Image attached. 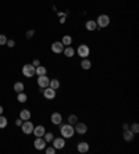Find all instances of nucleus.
Here are the masks:
<instances>
[{
    "mask_svg": "<svg viewBox=\"0 0 139 154\" xmlns=\"http://www.w3.org/2000/svg\"><path fill=\"white\" fill-rule=\"evenodd\" d=\"M85 28L88 29V31H90V32H93V31L97 29V24H96V21H93V19H89V21H86Z\"/></svg>",
    "mask_w": 139,
    "mask_h": 154,
    "instance_id": "obj_15",
    "label": "nucleus"
},
{
    "mask_svg": "<svg viewBox=\"0 0 139 154\" xmlns=\"http://www.w3.org/2000/svg\"><path fill=\"white\" fill-rule=\"evenodd\" d=\"M50 49H52V52H53V53L61 54V53H63V50H64V44L61 43V40H60V42H53L52 46H50Z\"/></svg>",
    "mask_w": 139,
    "mask_h": 154,
    "instance_id": "obj_9",
    "label": "nucleus"
},
{
    "mask_svg": "<svg viewBox=\"0 0 139 154\" xmlns=\"http://www.w3.org/2000/svg\"><path fill=\"white\" fill-rule=\"evenodd\" d=\"M65 22V17H60V24H64Z\"/></svg>",
    "mask_w": 139,
    "mask_h": 154,
    "instance_id": "obj_36",
    "label": "nucleus"
},
{
    "mask_svg": "<svg viewBox=\"0 0 139 154\" xmlns=\"http://www.w3.org/2000/svg\"><path fill=\"white\" fill-rule=\"evenodd\" d=\"M77 122H78V117H77V115H74V114H72V115L68 117V124H71V125H75Z\"/></svg>",
    "mask_w": 139,
    "mask_h": 154,
    "instance_id": "obj_27",
    "label": "nucleus"
},
{
    "mask_svg": "<svg viewBox=\"0 0 139 154\" xmlns=\"http://www.w3.org/2000/svg\"><path fill=\"white\" fill-rule=\"evenodd\" d=\"M22 122H24V121L21 120V118H18V120L15 121V125H17V126H21V125H22Z\"/></svg>",
    "mask_w": 139,
    "mask_h": 154,
    "instance_id": "obj_34",
    "label": "nucleus"
},
{
    "mask_svg": "<svg viewBox=\"0 0 139 154\" xmlns=\"http://www.w3.org/2000/svg\"><path fill=\"white\" fill-rule=\"evenodd\" d=\"M45 126L43 125H38V126H34V130H32V133H34L36 138H43V135H45Z\"/></svg>",
    "mask_w": 139,
    "mask_h": 154,
    "instance_id": "obj_12",
    "label": "nucleus"
},
{
    "mask_svg": "<svg viewBox=\"0 0 139 154\" xmlns=\"http://www.w3.org/2000/svg\"><path fill=\"white\" fill-rule=\"evenodd\" d=\"M21 129H22V132H24L25 135H31V133H32V130H34V124L31 122V120L24 121V122H22V125H21Z\"/></svg>",
    "mask_w": 139,
    "mask_h": 154,
    "instance_id": "obj_7",
    "label": "nucleus"
},
{
    "mask_svg": "<svg viewBox=\"0 0 139 154\" xmlns=\"http://www.w3.org/2000/svg\"><path fill=\"white\" fill-rule=\"evenodd\" d=\"M17 100L20 101V103H25V101L28 100V96L25 95L24 92H20V93H17Z\"/></svg>",
    "mask_w": 139,
    "mask_h": 154,
    "instance_id": "obj_24",
    "label": "nucleus"
},
{
    "mask_svg": "<svg viewBox=\"0 0 139 154\" xmlns=\"http://www.w3.org/2000/svg\"><path fill=\"white\" fill-rule=\"evenodd\" d=\"M123 129H124V130L129 129V125H128V124H123Z\"/></svg>",
    "mask_w": 139,
    "mask_h": 154,
    "instance_id": "obj_35",
    "label": "nucleus"
},
{
    "mask_svg": "<svg viewBox=\"0 0 139 154\" xmlns=\"http://www.w3.org/2000/svg\"><path fill=\"white\" fill-rule=\"evenodd\" d=\"M77 54H78L81 58H88V56L90 54L89 46H88V44H80L78 49H77Z\"/></svg>",
    "mask_w": 139,
    "mask_h": 154,
    "instance_id": "obj_3",
    "label": "nucleus"
},
{
    "mask_svg": "<svg viewBox=\"0 0 139 154\" xmlns=\"http://www.w3.org/2000/svg\"><path fill=\"white\" fill-rule=\"evenodd\" d=\"M74 130L78 133V135H86V132H88V125L84 124V122H77Z\"/></svg>",
    "mask_w": 139,
    "mask_h": 154,
    "instance_id": "obj_8",
    "label": "nucleus"
},
{
    "mask_svg": "<svg viewBox=\"0 0 139 154\" xmlns=\"http://www.w3.org/2000/svg\"><path fill=\"white\" fill-rule=\"evenodd\" d=\"M38 86L40 87V89H45V87L49 86V82L50 79L47 78V75H40V77H38Z\"/></svg>",
    "mask_w": 139,
    "mask_h": 154,
    "instance_id": "obj_10",
    "label": "nucleus"
},
{
    "mask_svg": "<svg viewBox=\"0 0 139 154\" xmlns=\"http://www.w3.org/2000/svg\"><path fill=\"white\" fill-rule=\"evenodd\" d=\"M46 74H47V69H46V67H43L42 64H40L39 67H35V75L40 77V75H46Z\"/></svg>",
    "mask_w": 139,
    "mask_h": 154,
    "instance_id": "obj_18",
    "label": "nucleus"
},
{
    "mask_svg": "<svg viewBox=\"0 0 139 154\" xmlns=\"http://www.w3.org/2000/svg\"><path fill=\"white\" fill-rule=\"evenodd\" d=\"M25 86H24V83L22 82H15L14 83V90L17 92V93H20V92H24Z\"/></svg>",
    "mask_w": 139,
    "mask_h": 154,
    "instance_id": "obj_23",
    "label": "nucleus"
},
{
    "mask_svg": "<svg viewBox=\"0 0 139 154\" xmlns=\"http://www.w3.org/2000/svg\"><path fill=\"white\" fill-rule=\"evenodd\" d=\"M32 65H34V67H39V65H40V61L38 60V58H35L34 61H32Z\"/></svg>",
    "mask_w": 139,
    "mask_h": 154,
    "instance_id": "obj_33",
    "label": "nucleus"
},
{
    "mask_svg": "<svg viewBox=\"0 0 139 154\" xmlns=\"http://www.w3.org/2000/svg\"><path fill=\"white\" fill-rule=\"evenodd\" d=\"M63 53H64V56H65V57L71 58V57H74L75 50H74V47H71V46H65V47H64V50H63Z\"/></svg>",
    "mask_w": 139,
    "mask_h": 154,
    "instance_id": "obj_16",
    "label": "nucleus"
},
{
    "mask_svg": "<svg viewBox=\"0 0 139 154\" xmlns=\"http://www.w3.org/2000/svg\"><path fill=\"white\" fill-rule=\"evenodd\" d=\"M1 114H3V107L0 106V115H1Z\"/></svg>",
    "mask_w": 139,
    "mask_h": 154,
    "instance_id": "obj_37",
    "label": "nucleus"
},
{
    "mask_svg": "<svg viewBox=\"0 0 139 154\" xmlns=\"http://www.w3.org/2000/svg\"><path fill=\"white\" fill-rule=\"evenodd\" d=\"M20 118H21L22 121L31 120V111H29V110H22V111H20Z\"/></svg>",
    "mask_w": 139,
    "mask_h": 154,
    "instance_id": "obj_20",
    "label": "nucleus"
},
{
    "mask_svg": "<svg viewBox=\"0 0 139 154\" xmlns=\"http://www.w3.org/2000/svg\"><path fill=\"white\" fill-rule=\"evenodd\" d=\"M7 46H9V47H14L15 46V40H13V39H7Z\"/></svg>",
    "mask_w": 139,
    "mask_h": 154,
    "instance_id": "obj_32",
    "label": "nucleus"
},
{
    "mask_svg": "<svg viewBox=\"0 0 139 154\" xmlns=\"http://www.w3.org/2000/svg\"><path fill=\"white\" fill-rule=\"evenodd\" d=\"M134 136H135V133H134V132H132L131 129L124 130V133H123V138H124V140H127V142H131V140H134Z\"/></svg>",
    "mask_w": 139,
    "mask_h": 154,
    "instance_id": "obj_17",
    "label": "nucleus"
},
{
    "mask_svg": "<svg viewBox=\"0 0 139 154\" xmlns=\"http://www.w3.org/2000/svg\"><path fill=\"white\" fill-rule=\"evenodd\" d=\"M22 75L27 78H31L35 75V67L32 64H25L22 67Z\"/></svg>",
    "mask_w": 139,
    "mask_h": 154,
    "instance_id": "obj_4",
    "label": "nucleus"
},
{
    "mask_svg": "<svg viewBox=\"0 0 139 154\" xmlns=\"http://www.w3.org/2000/svg\"><path fill=\"white\" fill-rule=\"evenodd\" d=\"M45 153L46 154H54L56 149L53 147V146H46V147H45Z\"/></svg>",
    "mask_w": 139,
    "mask_h": 154,
    "instance_id": "obj_28",
    "label": "nucleus"
},
{
    "mask_svg": "<svg viewBox=\"0 0 139 154\" xmlns=\"http://www.w3.org/2000/svg\"><path fill=\"white\" fill-rule=\"evenodd\" d=\"M61 43L64 44V47L65 46H71V44H72V38H71L70 35H64L63 39H61Z\"/></svg>",
    "mask_w": 139,
    "mask_h": 154,
    "instance_id": "obj_21",
    "label": "nucleus"
},
{
    "mask_svg": "<svg viewBox=\"0 0 139 154\" xmlns=\"http://www.w3.org/2000/svg\"><path fill=\"white\" fill-rule=\"evenodd\" d=\"M7 43V36L6 35H0V46H4V44Z\"/></svg>",
    "mask_w": 139,
    "mask_h": 154,
    "instance_id": "obj_30",
    "label": "nucleus"
},
{
    "mask_svg": "<svg viewBox=\"0 0 139 154\" xmlns=\"http://www.w3.org/2000/svg\"><path fill=\"white\" fill-rule=\"evenodd\" d=\"M77 150H78V153H88L89 151V145L86 142H80L77 145Z\"/></svg>",
    "mask_w": 139,
    "mask_h": 154,
    "instance_id": "obj_14",
    "label": "nucleus"
},
{
    "mask_svg": "<svg viewBox=\"0 0 139 154\" xmlns=\"http://www.w3.org/2000/svg\"><path fill=\"white\" fill-rule=\"evenodd\" d=\"M43 139L46 140V143H52V140L54 139V136H53V133H52V132H45Z\"/></svg>",
    "mask_w": 139,
    "mask_h": 154,
    "instance_id": "obj_25",
    "label": "nucleus"
},
{
    "mask_svg": "<svg viewBox=\"0 0 139 154\" xmlns=\"http://www.w3.org/2000/svg\"><path fill=\"white\" fill-rule=\"evenodd\" d=\"M52 143H53V147H54L56 150L64 149V146L67 145V143H65V139L63 136H61V138H54V139L52 140Z\"/></svg>",
    "mask_w": 139,
    "mask_h": 154,
    "instance_id": "obj_6",
    "label": "nucleus"
},
{
    "mask_svg": "<svg viewBox=\"0 0 139 154\" xmlns=\"http://www.w3.org/2000/svg\"><path fill=\"white\" fill-rule=\"evenodd\" d=\"M49 86L52 87V89H54V90H57L60 87V81L59 79H56V78H53V79H50L49 82Z\"/></svg>",
    "mask_w": 139,
    "mask_h": 154,
    "instance_id": "obj_22",
    "label": "nucleus"
},
{
    "mask_svg": "<svg viewBox=\"0 0 139 154\" xmlns=\"http://www.w3.org/2000/svg\"><path fill=\"white\" fill-rule=\"evenodd\" d=\"M50 121H52L54 125H60V124L63 122V117H61L60 112H53L52 117H50Z\"/></svg>",
    "mask_w": 139,
    "mask_h": 154,
    "instance_id": "obj_13",
    "label": "nucleus"
},
{
    "mask_svg": "<svg viewBox=\"0 0 139 154\" xmlns=\"http://www.w3.org/2000/svg\"><path fill=\"white\" fill-rule=\"evenodd\" d=\"M81 68L85 69V71H88V69L92 68V63H90L88 58H82V61H81Z\"/></svg>",
    "mask_w": 139,
    "mask_h": 154,
    "instance_id": "obj_19",
    "label": "nucleus"
},
{
    "mask_svg": "<svg viewBox=\"0 0 139 154\" xmlns=\"http://www.w3.org/2000/svg\"><path fill=\"white\" fill-rule=\"evenodd\" d=\"M60 133H61V136H63L64 139H70V138H72L74 133H75L74 125H71V124L61 125V126H60Z\"/></svg>",
    "mask_w": 139,
    "mask_h": 154,
    "instance_id": "obj_1",
    "label": "nucleus"
},
{
    "mask_svg": "<svg viewBox=\"0 0 139 154\" xmlns=\"http://www.w3.org/2000/svg\"><path fill=\"white\" fill-rule=\"evenodd\" d=\"M34 146L36 150H45V147L47 146V143H46V140L43 139V138H36L34 142Z\"/></svg>",
    "mask_w": 139,
    "mask_h": 154,
    "instance_id": "obj_11",
    "label": "nucleus"
},
{
    "mask_svg": "<svg viewBox=\"0 0 139 154\" xmlns=\"http://www.w3.org/2000/svg\"><path fill=\"white\" fill-rule=\"evenodd\" d=\"M42 95H43V97H45L46 100H53V99L56 97V90L54 89H52L50 86H47L42 90Z\"/></svg>",
    "mask_w": 139,
    "mask_h": 154,
    "instance_id": "obj_5",
    "label": "nucleus"
},
{
    "mask_svg": "<svg viewBox=\"0 0 139 154\" xmlns=\"http://www.w3.org/2000/svg\"><path fill=\"white\" fill-rule=\"evenodd\" d=\"M34 35H35V31L34 29H29V31H27V35H25V36H27V39H31Z\"/></svg>",
    "mask_w": 139,
    "mask_h": 154,
    "instance_id": "obj_31",
    "label": "nucleus"
},
{
    "mask_svg": "<svg viewBox=\"0 0 139 154\" xmlns=\"http://www.w3.org/2000/svg\"><path fill=\"white\" fill-rule=\"evenodd\" d=\"M6 126H7V118L0 115V129H4Z\"/></svg>",
    "mask_w": 139,
    "mask_h": 154,
    "instance_id": "obj_26",
    "label": "nucleus"
},
{
    "mask_svg": "<svg viewBox=\"0 0 139 154\" xmlns=\"http://www.w3.org/2000/svg\"><path fill=\"white\" fill-rule=\"evenodd\" d=\"M96 24H97V28H106V27H109L110 24V17L107 14H100L97 17V21H96Z\"/></svg>",
    "mask_w": 139,
    "mask_h": 154,
    "instance_id": "obj_2",
    "label": "nucleus"
},
{
    "mask_svg": "<svg viewBox=\"0 0 139 154\" xmlns=\"http://www.w3.org/2000/svg\"><path fill=\"white\" fill-rule=\"evenodd\" d=\"M129 129L132 130L134 133H138V132H139V124H136V122H135V124H132V125H131V128H129Z\"/></svg>",
    "mask_w": 139,
    "mask_h": 154,
    "instance_id": "obj_29",
    "label": "nucleus"
}]
</instances>
